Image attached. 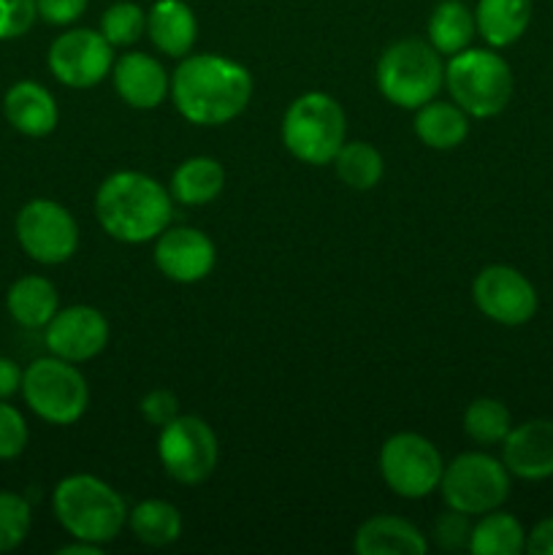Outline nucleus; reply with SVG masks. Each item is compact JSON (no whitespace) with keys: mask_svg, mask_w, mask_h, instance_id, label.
<instances>
[{"mask_svg":"<svg viewBox=\"0 0 553 555\" xmlns=\"http://www.w3.org/2000/svg\"><path fill=\"white\" fill-rule=\"evenodd\" d=\"M253 92V74L226 54L190 52L171 74L173 108L198 128H220L242 117Z\"/></svg>","mask_w":553,"mask_h":555,"instance_id":"1","label":"nucleus"},{"mask_svg":"<svg viewBox=\"0 0 553 555\" xmlns=\"http://www.w3.org/2000/svg\"><path fill=\"white\" fill-rule=\"evenodd\" d=\"M98 225L123 244L155 242L173 220V198L166 184L141 171H114L98 184Z\"/></svg>","mask_w":553,"mask_h":555,"instance_id":"2","label":"nucleus"},{"mask_svg":"<svg viewBox=\"0 0 553 555\" xmlns=\"http://www.w3.org/2000/svg\"><path fill=\"white\" fill-rule=\"evenodd\" d=\"M52 513L70 540L108 545L128 526V504L95 475H68L54 486Z\"/></svg>","mask_w":553,"mask_h":555,"instance_id":"3","label":"nucleus"},{"mask_svg":"<svg viewBox=\"0 0 553 555\" xmlns=\"http://www.w3.org/2000/svg\"><path fill=\"white\" fill-rule=\"evenodd\" d=\"M445 90L472 119H491L507 108L515 76L497 49L470 47L445 63Z\"/></svg>","mask_w":553,"mask_h":555,"instance_id":"4","label":"nucleus"},{"mask_svg":"<svg viewBox=\"0 0 553 555\" xmlns=\"http://www.w3.org/2000/svg\"><path fill=\"white\" fill-rule=\"evenodd\" d=\"M280 135L285 150L307 166H331L347 141V117L329 92H304L282 114Z\"/></svg>","mask_w":553,"mask_h":555,"instance_id":"5","label":"nucleus"},{"mask_svg":"<svg viewBox=\"0 0 553 555\" xmlns=\"http://www.w3.org/2000/svg\"><path fill=\"white\" fill-rule=\"evenodd\" d=\"M380 95L396 108H421L445 87V57L421 38L394 41L374 68Z\"/></svg>","mask_w":553,"mask_h":555,"instance_id":"6","label":"nucleus"},{"mask_svg":"<svg viewBox=\"0 0 553 555\" xmlns=\"http://www.w3.org/2000/svg\"><path fill=\"white\" fill-rule=\"evenodd\" d=\"M20 396L27 410L49 426H74L90 406V385L79 363L43 356L27 363Z\"/></svg>","mask_w":553,"mask_h":555,"instance_id":"7","label":"nucleus"},{"mask_svg":"<svg viewBox=\"0 0 553 555\" xmlns=\"http://www.w3.org/2000/svg\"><path fill=\"white\" fill-rule=\"evenodd\" d=\"M510 486H513V475L502 464V459L472 450L445 464L439 496L445 507L477 518V515L502 507L510 496Z\"/></svg>","mask_w":553,"mask_h":555,"instance_id":"8","label":"nucleus"},{"mask_svg":"<svg viewBox=\"0 0 553 555\" xmlns=\"http://www.w3.org/2000/svg\"><path fill=\"white\" fill-rule=\"evenodd\" d=\"M377 469L388 491L407 502H417L439 491L445 461L432 439L415 431H399L380 448Z\"/></svg>","mask_w":553,"mask_h":555,"instance_id":"9","label":"nucleus"},{"mask_svg":"<svg viewBox=\"0 0 553 555\" xmlns=\"http://www.w3.org/2000/svg\"><path fill=\"white\" fill-rule=\"evenodd\" d=\"M157 461L179 486H201L209 480L220 461L217 434L204 417L179 415L157 434Z\"/></svg>","mask_w":553,"mask_h":555,"instance_id":"10","label":"nucleus"},{"mask_svg":"<svg viewBox=\"0 0 553 555\" xmlns=\"http://www.w3.org/2000/svg\"><path fill=\"white\" fill-rule=\"evenodd\" d=\"M14 236L22 253L38 266H63L81 242L79 222L60 201L33 198L16 211Z\"/></svg>","mask_w":553,"mask_h":555,"instance_id":"11","label":"nucleus"},{"mask_svg":"<svg viewBox=\"0 0 553 555\" xmlns=\"http://www.w3.org/2000/svg\"><path fill=\"white\" fill-rule=\"evenodd\" d=\"M114 47L92 27H68L47 49V68L70 90H92L114 68Z\"/></svg>","mask_w":553,"mask_h":555,"instance_id":"12","label":"nucleus"},{"mask_svg":"<svg viewBox=\"0 0 553 555\" xmlns=\"http://www.w3.org/2000/svg\"><path fill=\"white\" fill-rule=\"evenodd\" d=\"M472 301L483 318L504 328L526 325L540 309L535 285L526 280V274L504 263H491L477 271L472 282Z\"/></svg>","mask_w":553,"mask_h":555,"instance_id":"13","label":"nucleus"},{"mask_svg":"<svg viewBox=\"0 0 553 555\" xmlns=\"http://www.w3.org/2000/svg\"><path fill=\"white\" fill-rule=\"evenodd\" d=\"M108 320L101 309L90 304H74V307H60L57 314L43 328V345L49 356H57L70 363L95 361L108 345Z\"/></svg>","mask_w":553,"mask_h":555,"instance_id":"14","label":"nucleus"},{"mask_svg":"<svg viewBox=\"0 0 553 555\" xmlns=\"http://www.w3.org/2000/svg\"><path fill=\"white\" fill-rule=\"evenodd\" d=\"M155 269L177 285H195L215 271L217 247L193 225H168L152 249Z\"/></svg>","mask_w":553,"mask_h":555,"instance_id":"15","label":"nucleus"},{"mask_svg":"<svg viewBox=\"0 0 553 555\" xmlns=\"http://www.w3.org/2000/svg\"><path fill=\"white\" fill-rule=\"evenodd\" d=\"M112 85L119 101L139 112H152L171 98V76L166 65L146 52H125L114 60Z\"/></svg>","mask_w":553,"mask_h":555,"instance_id":"16","label":"nucleus"},{"mask_svg":"<svg viewBox=\"0 0 553 555\" xmlns=\"http://www.w3.org/2000/svg\"><path fill=\"white\" fill-rule=\"evenodd\" d=\"M502 464L510 475L526 482L553 477V421L537 417L510 428L502 442Z\"/></svg>","mask_w":553,"mask_h":555,"instance_id":"17","label":"nucleus"},{"mask_svg":"<svg viewBox=\"0 0 553 555\" xmlns=\"http://www.w3.org/2000/svg\"><path fill=\"white\" fill-rule=\"evenodd\" d=\"M3 117L16 133L27 139H47L60 125L57 98L33 79H20L5 90Z\"/></svg>","mask_w":553,"mask_h":555,"instance_id":"18","label":"nucleus"},{"mask_svg":"<svg viewBox=\"0 0 553 555\" xmlns=\"http://www.w3.org/2000/svg\"><path fill=\"white\" fill-rule=\"evenodd\" d=\"M146 38L163 57H188L198 41L195 11L184 0H155L146 11Z\"/></svg>","mask_w":553,"mask_h":555,"instance_id":"19","label":"nucleus"},{"mask_svg":"<svg viewBox=\"0 0 553 555\" xmlns=\"http://www.w3.org/2000/svg\"><path fill=\"white\" fill-rule=\"evenodd\" d=\"M358 555H423L428 540L412 520L399 515H372L363 520L352 537Z\"/></svg>","mask_w":553,"mask_h":555,"instance_id":"20","label":"nucleus"},{"mask_svg":"<svg viewBox=\"0 0 553 555\" xmlns=\"http://www.w3.org/2000/svg\"><path fill=\"white\" fill-rule=\"evenodd\" d=\"M5 309L11 320L27 331H43L60 309V293L52 280L41 274H25L5 291Z\"/></svg>","mask_w":553,"mask_h":555,"instance_id":"21","label":"nucleus"},{"mask_svg":"<svg viewBox=\"0 0 553 555\" xmlns=\"http://www.w3.org/2000/svg\"><path fill=\"white\" fill-rule=\"evenodd\" d=\"M226 190V168L220 160L209 155H195L179 163L168 182L173 204L182 206H206L220 198Z\"/></svg>","mask_w":553,"mask_h":555,"instance_id":"22","label":"nucleus"},{"mask_svg":"<svg viewBox=\"0 0 553 555\" xmlns=\"http://www.w3.org/2000/svg\"><path fill=\"white\" fill-rule=\"evenodd\" d=\"M470 114L453 101H428L421 108H415V128L417 141L428 150L450 152L461 146L470 135Z\"/></svg>","mask_w":553,"mask_h":555,"instance_id":"23","label":"nucleus"},{"mask_svg":"<svg viewBox=\"0 0 553 555\" xmlns=\"http://www.w3.org/2000/svg\"><path fill=\"white\" fill-rule=\"evenodd\" d=\"M531 22V0H477V36L491 49L513 47Z\"/></svg>","mask_w":553,"mask_h":555,"instance_id":"24","label":"nucleus"},{"mask_svg":"<svg viewBox=\"0 0 553 555\" xmlns=\"http://www.w3.org/2000/svg\"><path fill=\"white\" fill-rule=\"evenodd\" d=\"M426 33V41L442 57H453V54L470 49L472 41H475V9H470L464 0H439L432 14H428Z\"/></svg>","mask_w":553,"mask_h":555,"instance_id":"25","label":"nucleus"},{"mask_svg":"<svg viewBox=\"0 0 553 555\" xmlns=\"http://www.w3.org/2000/svg\"><path fill=\"white\" fill-rule=\"evenodd\" d=\"M128 529L146 547H168L182 537V513L166 499H146L128 513Z\"/></svg>","mask_w":553,"mask_h":555,"instance_id":"26","label":"nucleus"},{"mask_svg":"<svg viewBox=\"0 0 553 555\" xmlns=\"http://www.w3.org/2000/svg\"><path fill=\"white\" fill-rule=\"evenodd\" d=\"M470 553L475 555H520L526 553V531L515 515L502 513V507L477 515L472 524Z\"/></svg>","mask_w":553,"mask_h":555,"instance_id":"27","label":"nucleus"},{"mask_svg":"<svg viewBox=\"0 0 553 555\" xmlns=\"http://www.w3.org/2000/svg\"><path fill=\"white\" fill-rule=\"evenodd\" d=\"M331 166H334L339 182L358 193L377 188L385 173L383 152L369 141H345Z\"/></svg>","mask_w":553,"mask_h":555,"instance_id":"28","label":"nucleus"},{"mask_svg":"<svg viewBox=\"0 0 553 555\" xmlns=\"http://www.w3.org/2000/svg\"><path fill=\"white\" fill-rule=\"evenodd\" d=\"M464 434L475 444L491 448V444H502L504 437L513 428V415H510L507 404L491 396H480V399L470 401L461 417Z\"/></svg>","mask_w":553,"mask_h":555,"instance_id":"29","label":"nucleus"},{"mask_svg":"<svg viewBox=\"0 0 553 555\" xmlns=\"http://www.w3.org/2000/svg\"><path fill=\"white\" fill-rule=\"evenodd\" d=\"M114 49H128L146 36V11L133 0H117L101 14V27Z\"/></svg>","mask_w":553,"mask_h":555,"instance_id":"30","label":"nucleus"},{"mask_svg":"<svg viewBox=\"0 0 553 555\" xmlns=\"http://www.w3.org/2000/svg\"><path fill=\"white\" fill-rule=\"evenodd\" d=\"M33 529V507L22 493L0 491V555L25 545Z\"/></svg>","mask_w":553,"mask_h":555,"instance_id":"31","label":"nucleus"},{"mask_svg":"<svg viewBox=\"0 0 553 555\" xmlns=\"http://www.w3.org/2000/svg\"><path fill=\"white\" fill-rule=\"evenodd\" d=\"M30 442V426H27L22 410L11 401H0V461L20 459Z\"/></svg>","mask_w":553,"mask_h":555,"instance_id":"32","label":"nucleus"},{"mask_svg":"<svg viewBox=\"0 0 553 555\" xmlns=\"http://www.w3.org/2000/svg\"><path fill=\"white\" fill-rule=\"evenodd\" d=\"M472 537V518L470 515L459 513V509H445L442 515H437L432 529V540L439 551L445 553H459L470 547Z\"/></svg>","mask_w":553,"mask_h":555,"instance_id":"33","label":"nucleus"},{"mask_svg":"<svg viewBox=\"0 0 553 555\" xmlns=\"http://www.w3.org/2000/svg\"><path fill=\"white\" fill-rule=\"evenodd\" d=\"M38 22L36 0H0V41L27 36Z\"/></svg>","mask_w":553,"mask_h":555,"instance_id":"34","label":"nucleus"},{"mask_svg":"<svg viewBox=\"0 0 553 555\" xmlns=\"http://www.w3.org/2000/svg\"><path fill=\"white\" fill-rule=\"evenodd\" d=\"M139 415H141V421L150 423V426H155V428L168 426L173 417L182 415V412H179L177 393H173V390H166V388L150 390L146 396H141Z\"/></svg>","mask_w":553,"mask_h":555,"instance_id":"35","label":"nucleus"},{"mask_svg":"<svg viewBox=\"0 0 553 555\" xmlns=\"http://www.w3.org/2000/svg\"><path fill=\"white\" fill-rule=\"evenodd\" d=\"M38 20L52 27H70L85 16L90 0H36Z\"/></svg>","mask_w":553,"mask_h":555,"instance_id":"36","label":"nucleus"},{"mask_svg":"<svg viewBox=\"0 0 553 555\" xmlns=\"http://www.w3.org/2000/svg\"><path fill=\"white\" fill-rule=\"evenodd\" d=\"M22 374L25 369L14 358L0 356V401H11L22 390Z\"/></svg>","mask_w":553,"mask_h":555,"instance_id":"37","label":"nucleus"},{"mask_svg":"<svg viewBox=\"0 0 553 555\" xmlns=\"http://www.w3.org/2000/svg\"><path fill=\"white\" fill-rule=\"evenodd\" d=\"M526 553L529 555H553V518H542L535 529L526 534Z\"/></svg>","mask_w":553,"mask_h":555,"instance_id":"38","label":"nucleus"},{"mask_svg":"<svg viewBox=\"0 0 553 555\" xmlns=\"http://www.w3.org/2000/svg\"><path fill=\"white\" fill-rule=\"evenodd\" d=\"M101 553V545H92V542L85 540H74L68 545L57 547V555H98Z\"/></svg>","mask_w":553,"mask_h":555,"instance_id":"39","label":"nucleus"}]
</instances>
